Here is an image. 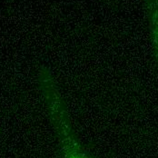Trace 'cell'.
<instances>
[{"instance_id":"cell-1","label":"cell","mask_w":158,"mask_h":158,"mask_svg":"<svg viewBox=\"0 0 158 158\" xmlns=\"http://www.w3.org/2000/svg\"><path fill=\"white\" fill-rule=\"evenodd\" d=\"M41 94L58 137L62 158H94L80 143L72 127L58 85L51 73L43 68L38 74Z\"/></svg>"},{"instance_id":"cell-2","label":"cell","mask_w":158,"mask_h":158,"mask_svg":"<svg viewBox=\"0 0 158 158\" xmlns=\"http://www.w3.org/2000/svg\"><path fill=\"white\" fill-rule=\"evenodd\" d=\"M148 23L153 48L158 59V0H141Z\"/></svg>"}]
</instances>
